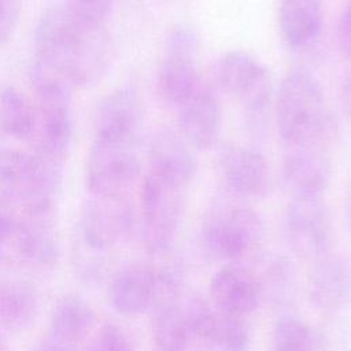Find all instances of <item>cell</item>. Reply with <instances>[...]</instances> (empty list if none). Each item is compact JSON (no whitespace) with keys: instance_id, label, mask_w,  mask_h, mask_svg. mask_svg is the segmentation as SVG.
Listing matches in <instances>:
<instances>
[{"instance_id":"obj_1","label":"cell","mask_w":351,"mask_h":351,"mask_svg":"<svg viewBox=\"0 0 351 351\" xmlns=\"http://www.w3.org/2000/svg\"><path fill=\"white\" fill-rule=\"evenodd\" d=\"M111 58L103 27L77 21L63 5H52L36 29L34 64L64 77L73 86L88 88L104 75Z\"/></svg>"},{"instance_id":"obj_2","label":"cell","mask_w":351,"mask_h":351,"mask_svg":"<svg viewBox=\"0 0 351 351\" xmlns=\"http://www.w3.org/2000/svg\"><path fill=\"white\" fill-rule=\"evenodd\" d=\"M276 123L284 147L328 141L329 123L319 81L308 70L289 71L276 96Z\"/></svg>"},{"instance_id":"obj_3","label":"cell","mask_w":351,"mask_h":351,"mask_svg":"<svg viewBox=\"0 0 351 351\" xmlns=\"http://www.w3.org/2000/svg\"><path fill=\"white\" fill-rule=\"evenodd\" d=\"M215 80L223 92L241 103L250 132L262 137L273 103V80L267 67L245 51H229L217 62Z\"/></svg>"},{"instance_id":"obj_4","label":"cell","mask_w":351,"mask_h":351,"mask_svg":"<svg viewBox=\"0 0 351 351\" xmlns=\"http://www.w3.org/2000/svg\"><path fill=\"white\" fill-rule=\"evenodd\" d=\"M38 101V151L63 163L73 138V85L58 73L34 64L32 73Z\"/></svg>"},{"instance_id":"obj_5","label":"cell","mask_w":351,"mask_h":351,"mask_svg":"<svg viewBox=\"0 0 351 351\" xmlns=\"http://www.w3.org/2000/svg\"><path fill=\"white\" fill-rule=\"evenodd\" d=\"M263 233V221L255 210L226 203L214 207L206 217L200 245L206 256L234 263L256 248Z\"/></svg>"},{"instance_id":"obj_6","label":"cell","mask_w":351,"mask_h":351,"mask_svg":"<svg viewBox=\"0 0 351 351\" xmlns=\"http://www.w3.org/2000/svg\"><path fill=\"white\" fill-rule=\"evenodd\" d=\"M62 184V163L40 152L0 149V191L11 196L21 210L55 204Z\"/></svg>"},{"instance_id":"obj_7","label":"cell","mask_w":351,"mask_h":351,"mask_svg":"<svg viewBox=\"0 0 351 351\" xmlns=\"http://www.w3.org/2000/svg\"><path fill=\"white\" fill-rule=\"evenodd\" d=\"M184 189L148 173L141 184L143 240L154 256L170 254L184 213Z\"/></svg>"},{"instance_id":"obj_8","label":"cell","mask_w":351,"mask_h":351,"mask_svg":"<svg viewBox=\"0 0 351 351\" xmlns=\"http://www.w3.org/2000/svg\"><path fill=\"white\" fill-rule=\"evenodd\" d=\"M137 143L95 137L86 160V188L95 196H123L141 170Z\"/></svg>"},{"instance_id":"obj_9","label":"cell","mask_w":351,"mask_h":351,"mask_svg":"<svg viewBox=\"0 0 351 351\" xmlns=\"http://www.w3.org/2000/svg\"><path fill=\"white\" fill-rule=\"evenodd\" d=\"M133 208L125 196H95L82 204L80 245L106 255L133 232Z\"/></svg>"},{"instance_id":"obj_10","label":"cell","mask_w":351,"mask_h":351,"mask_svg":"<svg viewBox=\"0 0 351 351\" xmlns=\"http://www.w3.org/2000/svg\"><path fill=\"white\" fill-rule=\"evenodd\" d=\"M288 245L302 258H321L333 244V223L324 199H291L284 218Z\"/></svg>"},{"instance_id":"obj_11","label":"cell","mask_w":351,"mask_h":351,"mask_svg":"<svg viewBox=\"0 0 351 351\" xmlns=\"http://www.w3.org/2000/svg\"><path fill=\"white\" fill-rule=\"evenodd\" d=\"M326 143L284 147L282 180L292 199H324L332 178Z\"/></svg>"},{"instance_id":"obj_12","label":"cell","mask_w":351,"mask_h":351,"mask_svg":"<svg viewBox=\"0 0 351 351\" xmlns=\"http://www.w3.org/2000/svg\"><path fill=\"white\" fill-rule=\"evenodd\" d=\"M228 188L241 199H261L270 193L273 176L266 158L255 148L229 145L219 155Z\"/></svg>"},{"instance_id":"obj_13","label":"cell","mask_w":351,"mask_h":351,"mask_svg":"<svg viewBox=\"0 0 351 351\" xmlns=\"http://www.w3.org/2000/svg\"><path fill=\"white\" fill-rule=\"evenodd\" d=\"M210 296L219 313L245 317L263 299L259 278L240 262L221 267L210 281Z\"/></svg>"},{"instance_id":"obj_14","label":"cell","mask_w":351,"mask_h":351,"mask_svg":"<svg viewBox=\"0 0 351 351\" xmlns=\"http://www.w3.org/2000/svg\"><path fill=\"white\" fill-rule=\"evenodd\" d=\"M310 303L326 313L343 310L351 304V256L324 255L307 278Z\"/></svg>"},{"instance_id":"obj_15","label":"cell","mask_w":351,"mask_h":351,"mask_svg":"<svg viewBox=\"0 0 351 351\" xmlns=\"http://www.w3.org/2000/svg\"><path fill=\"white\" fill-rule=\"evenodd\" d=\"M158 288L156 269L147 263H130L118 270L107 289L108 303L125 317H137L152 310Z\"/></svg>"},{"instance_id":"obj_16","label":"cell","mask_w":351,"mask_h":351,"mask_svg":"<svg viewBox=\"0 0 351 351\" xmlns=\"http://www.w3.org/2000/svg\"><path fill=\"white\" fill-rule=\"evenodd\" d=\"M143 122V104L133 88L122 86L108 93L95 114V137L137 143Z\"/></svg>"},{"instance_id":"obj_17","label":"cell","mask_w":351,"mask_h":351,"mask_svg":"<svg viewBox=\"0 0 351 351\" xmlns=\"http://www.w3.org/2000/svg\"><path fill=\"white\" fill-rule=\"evenodd\" d=\"M151 173L185 189L197 170L196 156L188 141L171 129L158 130L148 148Z\"/></svg>"},{"instance_id":"obj_18","label":"cell","mask_w":351,"mask_h":351,"mask_svg":"<svg viewBox=\"0 0 351 351\" xmlns=\"http://www.w3.org/2000/svg\"><path fill=\"white\" fill-rule=\"evenodd\" d=\"M180 134L196 149L210 148L219 133L221 108L215 95L200 85L177 107Z\"/></svg>"},{"instance_id":"obj_19","label":"cell","mask_w":351,"mask_h":351,"mask_svg":"<svg viewBox=\"0 0 351 351\" xmlns=\"http://www.w3.org/2000/svg\"><path fill=\"white\" fill-rule=\"evenodd\" d=\"M278 29L289 48L303 49L313 45L322 30L321 0H281Z\"/></svg>"},{"instance_id":"obj_20","label":"cell","mask_w":351,"mask_h":351,"mask_svg":"<svg viewBox=\"0 0 351 351\" xmlns=\"http://www.w3.org/2000/svg\"><path fill=\"white\" fill-rule=\"evenodd\" d=\"M156 82L160 96L177 107L203 84L196 67V55L165 49Z\"/></svg>"},{"instance_id":"obj_21","label":"cell","mask_w":351,"mask_h":351,"mask_svg":"<svg viewBox=\"0 0 351 351\" xmlns=\"http://www.w3.org/2000/svg\"><path fill=\"white\" fill-rule=\"evenodd\" d=\"M95 325V311L90 303L80 295L63 296L53 307L48 336L71 347H77Z\"/></svg>"},{"instance_id":"obj_22","label":"cell","mask_w":351,"mask_h":351,"mask_svg":"<svg viewBox=\"0 0 351 351\" xmlns=\"http://www.w3.org/2000/svg\"><path fill=\"white\" fill-rule=\"evenodd\" d=\"M37 314L38 296L29 282L0 280V328L25 330L34 324Z\"/></svg>"},{"instance_id":"obj_23","label":"cell","mask_w":351,"mask_h":351,"mask_svg":"<svg viewBox=\"0 0 351 351\" xmlns=\"http://www.w3.org/2000/svg\"><path fill=\"white\" fill-rule=\"evenodd\" d=\"M180 293L176 298L159 300L152 307L155 351H186L191 346L189 333L178 307Z\"/></svg>"},{"instance_id":"obj_24","label":"cell","mask_w":351,"mask_h":351,"mask_svg":"<svg viewBox=\"0 0 351 351\" xmlns=\"http://www.w3.org/2000/svg\"><path fill=\"white\" fill-rule=\"evenodd\" d=\"M178 307L185 321L191 344L197 343L203 347H213V335L217 314L204 298L193 291H181Z\"/></svg>"},{"instance_id":"obj_25","label":"cell","mask_w":351,"mask_h":351,"mask_svg":"<svg viewBox=\"0 0 351 351\" xmlns=\"http://www.w3.org/2000/svg\"><path fill=\"white\" fill-rule=\"evenodd\" d=\"M37 126V118L26 100L12 88H0V133L27 137Z\"/></svg>"},{"instance_id":"obj_26","label":"cell","mask_w":351,"mask_h":351,"mask_svg":"<svg viewBox=\"0 0 351 351\" xmlns=\"http://www.w3.org/2000/svg\"><path fill=\"white\" fill-rule=\"evenodd\" d=\"M261 281L263 299L276 307H287L296 296V273L292 262L285 256L273 258Z\"/></svg>"},{"instance_id":"obj_27","label":"cell","mask_w":351,"mask_h":351,"mask_svg":"<svg viewBox=\"0 0 351 351\" xmlns=\"http://www.w3.org/2000/svg\"><path fill=\"white\" fill-rule=\"evenodd\" d=\"M318 339L313 328L300 317L282 314L271 332V351H317Z\"/></svg>"},{"instance_id":"obj_28","label":"cell","mask_w":351,"mask_h":351,"mask_svg":"<svg viewBox=\"0 0 351 351\" xmlns=\"http://www.w3.org/2000/svg\"><path fill=\"white\" fill-rule=\"evenodd\" d=\"M250 343L251 332L244 317L218 311L213 335V347L219 351H248Z\"/></svg>"},{"instance_id":"obj_29","label":"cell","mask_w":351,"mask_h":351,"mask_svg":"<svg viewBox=\"0 0 351 351\" xmlns=\"http://www.w3.org/2000/svg\"><path fill=\"white\" fill-rule=\"evenodd\" d=\"M64 7L81 23L103 27L112 11L114 0H66Z\"/></svg>"},{"instance_id":"obj_30","label":"cell","mask_w":351,"mask_h":351,"mask_svg":"<svg viewBox=\"0 0 351 351\" xmlns=\"http://www.w3.org/2000/svg\"><path fill=\"white\" fill-rule=\"evenodd\" d=\"M90 351H136L128 333L115 324L100 328Z\"/></svg>"},{"instance_id":"obj_31","label":"cell","mask_w":351,"mask_h":351,"mask_svg":"<svg viewBox=\"0 0 351 351\" xmlns=\"http://www.w3.org/2000/svg\"><path fill=\"white\" fill-rule=\"evenodd\" d=\"M19 14L18 0H0V45L12 37L19 22Z\"/></svg>"},{"instance_id":"obj_32","label":"cell","mask_w":351,"mask_h":351,"mask_svg":"<svg viewBox=\"0 0 351 351\" xmlns=\"http://www.w3.org/2000/svg\"><path fill=\"white\" fill-rule=\"evenodd\" d=\"M337 37L343 53L351 59V0H346L340 14Z\"/></svg>"},{"instance_id":"obj_33","label":"cell","mask_w":351,"mask_h":351,"mask_svg":"<svg viewBox=\"0 0 351 351\" xmlns=\"http://www.w3.org/2000/svg\"><path fill=\"white\" fill-rule=\"evenodd\" d=\"M340 106L344 117L351 123V73L346 77L340 89Z\"/></svg>"},{"instance_id":"obj_34","label":"cell","mask_w":351,"mask_h":351,"mask_svg":"<svg viewBox=\"0 0 351 351\" xmlns=\"http://www.w3.org/2000/svg\"><path fill=\"white\" fill-rule=\"evenodd\" d=\"M33 351H75V347L64 344L47 335V337L40 344H37Z\"/></svg>"},{"instance_id":"obj_35","label":"cell","mask_w":351,"mask_h":351,"mask_svg":"<svg viewBox=\"0 0 351 351\" xmlns=\"http://www.w3.org/2000/svg\"><path fill=\"white\" fill-rule=\"evenodd\" d=\"M346 215H347L348 225L351 228V180H350V184H348L347 192H346Z\"/></svg>"},{"instance_id":"obj_36","label":"cell","mask_w":351,"mask_h":351,"mask_svg":"<svg viewBox=\"0 0 351 351\" xmlns=\"http://www.w3.org/2000/svg\"><path fill=\"white\" fill-rule=\"evenodd\" d=\"M0 351H5V346H4V341L1 340V337H0Z\"/></svg>"}]
</instances>
